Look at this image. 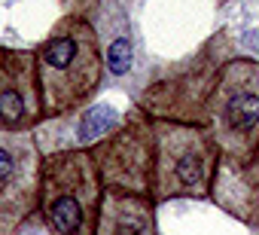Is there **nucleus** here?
<instances>
[{
	"instance_id": "11",
	"label": "nucleus",
	"mask_w": 259,
	"mask_h": 235,
	"mask_svg": "<svg viewBox=\"0 0 259 235\" xmlns=\"http://www.w3.org/2000/svg\"><path fill=\"white\" fill-rule=\"evenodd\" d=\"M58 4H61L64 16H82L85 19V13H92L98 7V0H58Z\"/></svg>"
},
{
	"instance_id": "6",
	"label": "nucleus",
	"mask_w": 259,
	"mask_h": 235,
	"mask_svg": "<svg viewBox=\"0 0 259 235\" xmlns=\"http://www.w3.org/2000/svg\"><path fill=\"white\" fill-rule=\"evenodd\" d=\"M207 43L201 49L198 58H192L189 64L177 67L174 76L168 80H156L144 98H141V110L156 120H171V123H183V126H204L207 123V101L210 92L217 86V73L226 61H213Z\"/></svg>"
},
{
	"instance_id": "10",
	"label": "nucleus",
	"mask_w": 259,
	"mask_h": 235,
	"mask_svg": "<svg viewBox=\"0 0 259 235\" xmlns=\"http://www.w3.org/2000/svg\"><path fill=\"white\" fill-rule=\"evenodd\" d=\"M210 195L223 211L238 217L241 223L259 229V150L241 168H217Z\"/></svg>"
},
{
	"instance_id": "2",
	"label": "nucleus",
	"mask_w": 259,
	"mask_h": 235,
	"mask_svg": "<svg viewBox=\"0 0 259 235\" xmlns=\"http://www.w3.org/2000/svg\"><path fill=\"white\" fill-rule=\"evenodd\" d=\"M207 135L223 168L247 165L259 150V61L229 58L207 101Z\"/></svg>"
},
{
	"instance_id": "7",
	"label": "nucleus",
	"mask_w": 259,
	"mask_h": 235,
	"mask_svg": "<svg viewBox=\"0 0 259 235\" xmlns=\"http://www.w3.org/2000/svg\"><path fill=\"white\" fill-rule=\"evenodd\" d=\"M40 162L31 132H0V235H16L40 208Z\"/></svg>"
},
{
	"instance_id": "5",
	"label": "nucleus",
	"mask_w": 259,
	"mask_h": 235,
	"mask_svg": "<svg viewBox=\"0 0 259 235\" xmlns=\"http://www.w3.org/2000/svg\"><path fill=\"white\" fill-rule=\"evenodd\" d=\"M104 189L150 195L153 186V120L132 107L119 129L92 150Z\"/></svg>"
},
{
	"instance_id": "4",
	"label": "nucleus",
	"mask_w": 259,
	"mask_h": 235,
	"mask_svg": "<svg viewBox=\"0 0 259 235\" xmlns=\"http://www.w3.org/2000/svg\"><path fill=\"white\" fill-rule=\"evenodd\" d=\"M220 168V153L204 126L153 120V202L207 199Z\"/></svg>"
},
{
	"instance_id": "3",
	"label": "nucleus",
	"mask_w": 259,
	"mask_h": 235,
	"mask_svg": "<svg viewBox=\"0 0 259 235\" xmlns=\"http://www.w3.org/2000/svg\"><path fill=\"white\" fill-rule=\"evenodd\" d=\"M104 183L92 150H55L40 162V211L52 235H95Z\"/></svg>"
},
{
	"instance_id": "9",
	"label": "nucleus",
	"mask_w": 259,
	"mask_h": 235,
	"mask_svg": "<svg viewBox=\"0 0 259 235\" xmlns=\"http://www.w3.org/2000/svg\"><path fill=\"white\" fill-rule=\"evenodd\" d=\"M153 205L150 195L104 189L95 235H159Z\"/></svg>"
},
{
	"instance_id": "8",
	"label": "nucleus",
	"mask_w": 259,
	"mask_h": 235,
	"mask_svg": "<svg viewBox=\"0 0 259 235\" xmlns=\"http://www.w3.org/2000/svg\"><path fill=\"white\" fill-rule=\"evenodd\" d=\"M40 120L43 107L34 52L0 46V132H31Z\"/></svg>"
},
{
	"instance_id": "1",
	"label": "nucleus",
	"mask_w": 259,
	"mask_h": 235,
	"mask_svg": "<svg viewBox=\"0 0 259 235\" xmlns=\"http://www.w3.org/2000/svg\"><path fill=\"white\" fill-rule=\"evenodd\" d=\"M40 107L46 120L79 113L101 86V34L82 16H64L34 49Z\"/></svg>"
}]
</instances>
